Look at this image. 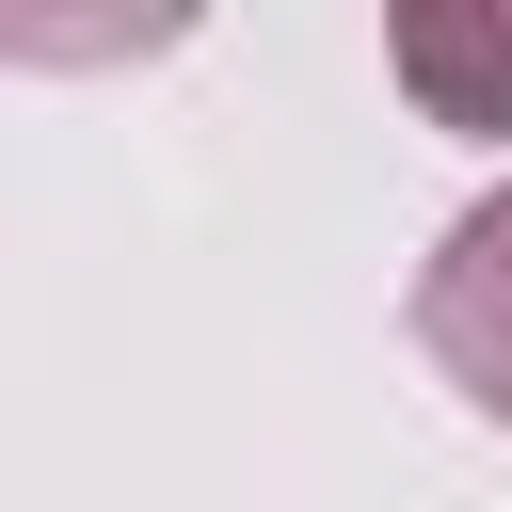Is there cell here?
Instances as JSON below:
<instances>
[{"label":"cell","mask_w":512,"mask_h":512,"mask_svg":"<svg viewBox=\"0 0 512 512\" xmlns=\"http://www.w3.org/2000/svg\"><path fill=\"white\" fill-rule=\"evenodd\" d=\"M384 64L432 128L464 144H512V0H400L384 16Z\"/></svg>","instance_id":"7a4b0ae2"},{"label":"cell","mask_w":512,"mask_h":512,"mask_svg":"<svg viewBox=\"0 0 512 512\" xmlns=\"http://www.w3.org/2000/svg\"><path fill=\"white\" fill-rule=\"evenodd\" d=\"M416 352L464 384V416L512 432V176L448 208V240L416 256Z\"/></svg>","instance_id":"6da1fadb"}]
</instances>
